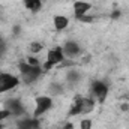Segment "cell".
<instances>
[{
    "label": "cell",
    "instance_id": "1",
    "mask_svg": "<svg viewBox=\"0 0 129 129\" xmlns=\"http://www.w3.org/2000/svg\"><path fill=\"white\" fill-rule=\"evenodd\" d=\"M18 68H20V72L23 75V80L27 84L35 83L41 77V72H42V68L41 66H32V64L27 63V62H20Z\"/></svg>",
    "mask_w": 129,
    "mask_h": 129
},
{
    "label": "cell",
    "instance_id": "2",
    "mask_svg": "<svg viewBox=\"0 0 129 129\" xmlns=\"http://www.w3.org/2000/svg\"><path fill=\"white\" fill-rule=\"evenodd\" d=\"M63 60H64L63 48L56 47V48H53V50H50V51H48V54H47V62H45V64H44V69H45V71H48V69H51L54 64L62 63Z\"/></svg>",
    "mask_w": 129,
    "mask_h": 129
},
{
    "label": "cell",
    "instance_id": "3",
    "mask_svg": "<svg viewBox=\"0 0 129 129\" xmlns=\"http://www.w3.org/2000/svg\"><path fill=\"white\" fill-rule=\"evenodd\" d=\"M20 84V80L12 74H0V93H5Z\"/></svg>",
    "mask_w": 129,
    "mask_h": 129
},
{
    "label": "cell",
    "instance_id": "4",
    "mask_svg": "<svg viewBox=\"0 0 129 129\" xmlns=\"http://www.w3.org/2000/svg\"><path fill=\"white\" fill-rule=\"evenodd\" d=\"M53 107V99L50 96H38L36 98V108H35V117L38 119L44 113H47Z\"/></svg>",
    "mask_w": 129,
    "mask_h": 129
},
{
    "label": "cell",
    "instance_id": "5",
    "mask_svg": "<svg viewBox=\"0 0 129 129\" xmlns=\"http://www.w3.org/2000/svg\"><path fill=\"white\" fill-rule=\"evenodd\" d=\"M5 110H8L12 116H23L24 114V107L20 102V99H8L5 102Z\"/></svg>",
    "mask_w": 129,
    "mask_h": 129
},
{
    "label": "cell",
    "instance_id": "6",
    "mask_svg": "<svg viewBox=\"0 0 129 129\" xmlns=\"http://www.w3.org/2000/svg\"><path fill=\"white\" fill-rule=\"evenodd\" d=\"M92 92L98 98L99 102H104L107 99V95H108V86L104 81H95L92 84Z\"/></svg>",
    "mask_w": 129,
    "mask_h": 129
},
{
    "label": "cell",
    "instance_id": "7",
    "mask_svg": "<svg viewBox=\"0 0 129 129\" xmlns=\"http://www.w3.org/2000/svg\"><path fill=\"white\" fill-rule=\"evenodd\" d=\"M63 54H64V57H68V59H75L77 56L81 54V48H80V45L77 42L68 41L63 47Z\"/></svg>",
    "mask_w": 129,
    "mask_h": 129
},
{
    "label": "cell",
    "instance_id": "8",
    "mask_svg": "<svg viewBox=\"0 0 129 129\" xmlns=\"http://www.w3.org/2000/svg\"><path fill=\"white\" fill-rule=\"evenodd\" d=\"M92 8V5H89L87 2H75L74 3V14L75 18H80L83 15H86V12Z\"/></svg>",
    "mask_w": 129,
    "mask_h": 129
},
{
    "label": "cell",
    "instance_id": "9",
    "mask_svg": "<svg viewBox=\"0 0 129 129\" xmlns=\"http://www.w3.org/2000/svg\"><path fill=\"white\" fill-rule=\"evenodd\" d=\"M39 128H41V125H39V120L36 117L21 120V122H18V126H17V129H39Z\"/></svg>",
    "mask_w": 129,
    "mask_h": 129
},
{
    "label": "cell",
    "instance_id": "10",
    "mask_svg": "<svg viewBox=\"0 0 129 129\" xmlns=\"http://www.w3.org/2000/svg\"><path fill=\"white\" fill-rule=\"evenodd\" d=\"M95 108V101L90 98H83L81 99V114H87L92 113Z\"/></svg>",
    "mask_w": 129,
    "mask_h": 129
},
{
    "label": "cell",
    "instance_id": "11",
    "mask_svg": "<svg viewBox=\"0 0 129 129\" xmlns=\"http://www.w3.org/2000/svg\"><path fill=\"white\" fill-rule=\"evenodd\" d=\"M68 24H69V20L66 17H63V15H56L54 17V27H56V30H64L68 27Z\"/></svg>",
    "mask_w": 129,
    "mask_h": 129
},
{
    "label": "cell",
    "instance_id": "12",
    "mask_svg": "<svg viewBox=\"0 0 129 129\" xmlns=\"http://www.w3.org/2000/svg\"><path fill=\"white\" fill-rule=\"evenodd\" d=\"M81 99H83V96H80V95L74 98V104H72V108L69 110V116L81 114Z\"/></svg>",
    "mask_w": 129,
    "mask_h": 129
},
{
    "label": "cell",
    "instance_id": "13",
    "mask_svg": "<svg viewBox=\"0 0 129 129\" xmlns=\"http://www.w3.org/2000/svg\"><path fill=\"white\" fill-rule=\"evenodd\" d=\"M24 6L30 9L32 12H38L42 6V2L41 0H24Z\"/></svg>",
    "mask_w": 129,
    "mask_h": 129
},
{
    "label": "cell",
    "instance_id": "14",
    "mask_svg": "<svg viewBox=\"0 0 129 129\" xmlns=\"http://www.w3.org/2000/svg\"><path fill=\"white\" fill-rule=\"evenodd\" d=\"M78 80H80V72H78L77 69H71V71L66 74V81H68L69 84H75Z\"/></svg>",
    "mask_w": 129,
    "mask_h": 129
},
{
    "label": "cell",
    "instance_id": "15",
    "mask_svg": "<svg viewBox=\"0 0 129 129\" xmlns=\"http://www.w3.org/2000/svg\"><path fill=\"white\" fill-rule=\"evenodd\" d=\"M50 90H51V93H53V95H60V93H63L62 86H60V84H56V83H54V84H51V89H50Z\"/></svg>",
    "mask_w": 129,
    "mask_h": 129
},
{
    "label": "cell",
    "instance_id": "16",
    "mask_svg": "<svg viewBox=\"0 0 129 129\" xmlns=\"http://www.w3.org/2000/svg\"><path fill=\"white\" fill-rule=\"evenodd\" d=\"M30 51L32 53H39L41 50H42V44L41 42H33V44H30Z\"/></svg>",
    "mask_w": 129,
    "mask_h": 129
},
{
    "label": "cell",
    "instance_id": "17",
    "mask_svg": "<svg viewBox=\"0 0 129 129\" xmlns=\"http://www.w3.org/2000/svg\"><path fill=\"white\" fill-rule=\"evenodd\" d=\"M80 126H81V129H92V120L86 119V120H83L80 123Z\"/></svg>",
    "mask_w": 129,
    "mask_h": 129
},
{
    "label": "cell",
    "instance_id": "18",
    "mask_svg": "<svg viewBox=\"0 0 129 129\" xmlns=\"http://www.w3.org/2000/svg\"><path fill=\"white\" fill-rule=\"evenodd\" d=\"M11 116V113L8 111V110H0V122L3 120V119H6V117H9Z\"/></svg>",
    "mask_w": 129,
    "mask_h": 129
},
{
    "label": "cell",
    "instance_id": "19",
    "mask_svg": "<svg viewBox=\"0 0 129 129\" xmlns=\"http://www.w3.org/2000/svg\"><path fill=\"white\" fill-rule=\"evenodd\" d=\"M77 20H80V21H83V23H92V21H93V17H86V15H83V17H80V18H77Z\"/></svg>",
    "mask_w": 129,
    "mask_h": 129
},
{
    "label": "cell",
    "instance_id": "20",
    "mask_svg": "<svg viewBox=\"0 0 129 129\" xmlns=\"http://www.w3.org/2000/svg\"><path fill=\"white\" fill-rule=\"evenodd\" d=\"M6 48H8V47H6V42H3V41H2V42H0V57L6 53Z\"/></svg>",
    "mask_w": 129,
    "mask_h": 129
},
{
    "label": "cell",
    "instance_id": "21",
    "mask_svg": "<svg viewBox=\"0 0 129 129\" xmlns=\"http://www.w3.org/2000/svg\"><path fill=\"white\" fill-rule=\"evenodd\" d=\"M27 63H30L32 66H39V62H38L35 57H29V59H27Z\"/></svg>",
    "mask_w": 129,
    "mask_h": 129
},
{
    "label": "cell",
    "instance_id": "22",
    "mask_svg": "<svg viewBox=\"0 0 129 129\" xmlns=\"http://www.w3.org/2000/svg\"><path fill=\"white\" fill-rule=\"evenodd\" d=\"M111 17H113V18H114V20H117V18H119V17H120V11H114V12H113V14H111Z\"/></svg>",
    "mask_w": 129,
    "mask_h": 129
},
{
    "label": "cell",
    "instance_id": "23",
    "mask_svg": "<svg viewBox=\"0 0 129 129\" xmlns=\"http://www.w3.org/2000/svg\"><path fill=\"white\" fill-rule=\"evenodd\" d=\"M63 129H74V125H72V123H64Z\"/></svg>",
    "mask_w": 129,
    "mask_h": 129
},
{
    "label": "cell",
    "instance_id": "24",
    "mask_svg": "<svg viewBox=\"0 0 129 129\" xmlns=\"http://www.w3.org/2000/svg\"><path fill=\"white\" fill-rule=\"evenodd\" d=\"M120 108H122V111H128L129 105H128V104H122V107H120Z\"/></svg>",
    "mask_w": 129,
    "mask_h": 129
},
{
    "label": "cell",
    "instance_id": "25",
    "mask_svg": "<svg viewBox=\"0 0 129 129\" xmlns=\"http://www.w3.org/2000/svg\"><path fill=\"white\" fill-rule=\"evenodd\" d=\"M14 33L18 35V33H20V27H14Z\"/></svg>",
    "mask_w": 129,
    "mask_h": 129
},
{
    "label": "cell",
    "instance_id": "26",
    "mask_svg": "<svg viewBox=\"0 0 129 129\" xmlns=\"http://www.w3.org/2000/svg\"><path fill=\"white\" fill-rule=\"evenodd\" d=\"M2 128H3V126H2V123H0V129H2Z\"/></svg>",
    "mask_w": 129,
    "mask_h": 129
},
{
    "label": "cell",
    "instance_id": "27",
    "mask_svg": "<svg viewBox=\"0 0 129 129\" xmlns=\"http://www.w3.org/2000/svg\"><path fill=\"white\" fill-rule=\"evenodd\" d=\"M0 42H2V36H0Z\"/></svg>",
    "mask_w": 129,
    "mask_h": 129
}]
</instances>
